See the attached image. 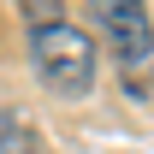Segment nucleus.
Here are the masks:
<instances>
[{
	"label": "nucleus",
	"instance_id": "nucleus-4",
	"mask_svg": "<svg viewBox=\"0 0 154 154\" xmlns=\"http://www.w3.org/2000/svg\"><path fill=\"white\" fill-rule=\"evenodd\" d=\"M18 6L30 12V30H36V24H54V18H59V6H54V0H18Z\"/></svg>",
	"mask_w": 154,
	"mask_h": 154
},
{
	"label": "nucleus",
	"instance_id": "nucleus-3",
	"mask_svg": "<svg viewBox=\"0 0 154 154\" xmlns=\"http://www.w3.org/2000/svg\"><path fill=\"white\" fill-rule=\"evenodd\" d=\"M0 154H42L36 136H30V125L12 119V113H0Z\"/></svg>",
	"mask_w": 154,
	"mask_h": 154
},
{
	"label": "nucleus",
	"instance_id": "nucleus-1",
	"mask_svg": "<svg viewBox=\"0 0 154 154\" xmlns=\"http://www.w3.org/2000/svg\"><path fill=\"white\" fill-rule=\"evenodd\" d=\"M30 59L54 95H89V83H95V42L65 18L30 30Z\"/></svg>",
	"mask_w": 154,
	"mask_h": 154
},
{
	"label": "nucleus",
	"instance_id": "nucleus-2",
	"mask_svg": "<svg viewBox=\"0 0 154 154\" xmlns=\"http://www.w3.org/2000/svg\"><path fill=\"white\" fill-rule=\"evenodd\" d=\"M89 18L101 24V36L119 54V65H142L154 54V24L142 12V0H89Z\"/></svg>",
	"mask_w": 154,
	"mask_h": 154
}]
</instances>
